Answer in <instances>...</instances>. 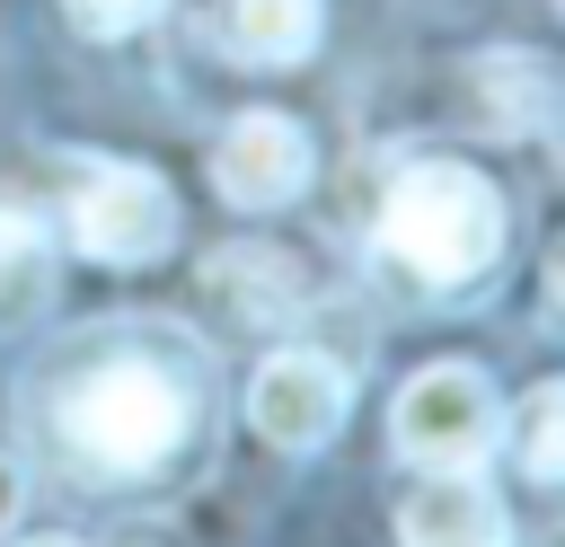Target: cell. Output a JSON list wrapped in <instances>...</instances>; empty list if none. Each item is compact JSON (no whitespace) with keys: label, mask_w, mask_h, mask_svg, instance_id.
Here are the masks:
<instances>
[{"label":"cell","mask_w":565,"mask_h":547,"mask_svg":"<svg viewBox=\"0 0 565 547\" xmlns=\"http://www.w3.org/2000/svg\"><path fill=\"white\" fill-rule=\"evenodd\" d=\"M62 450L79 476L115 485V476H159L185 441H194V388L150 362V353H106L88 362L71 388H62V415H53Z\"/></svg>","instance_id":"cell-1"},{"label":"cell","mask_w":565,"mask_h":547,"mask_svg":"<svg viewBox=\"0 0 565 547\" xmlns=\"http://www.w3.org/2000/svg\"><path fill=\"white\" fill-rule=\"evenodd\" d=\"M380 256L424 291H459L503 256V194L459 159H415L380 194Z\"/></svg>","instance_id":"cell-2"},{"label":"cell","mask_w":565,"mask_h":547,"mask_svg":"<svg viewBox=\"0 0 565 547\" xmlns=\"http://www.w3.org/2000/svg\"><path fill=\"white\" fill-rule=\"evenodd\" d=\"M388 441L415 468H477L494 450V388L477 362H424L397 406H388Z\"/></svg>","instance_id":"cell-3"},{"label":"cell","mask_w":565,"mask_h":547,"mask_svg":"<svg viewBox=\"0 0 565 547\" xmlns=\"http://www.w3.org/2000/svg\"><path fill=\"white\" fill-rule=\"evenodd\" d=\"M71 238H79V256H97V265H150V256L177 247V194H168L150 168L106 159V168H88L79 194H71Z\"/></svg>","instance_id":"cell-4"},{"label":"cell","mask_w":565,"mask_h":547,"mask_svg":"<svg viewBox=\"0 0 565 547\" xmlns=\"http://www.w3.org/2000/svg\"><path fill=\"white\" fill-rule=\"evenodd\" d=\"M344 362H327V353H309V344H282V353H265L256 362V379H247V423H256V441H274V450H327L335 441V423H344Z\"/></svg>","instance_id":"cell-5"},{"label":"cell","mask_w":565,"mask_h":547,"mask_svg":"<svg viewBox=\"0 0 565 547\" xmlns=\"http://www.w3.org/2000/svg\"><path fill=\"white\" fill-rule=\"evenodd\" d=\"M212 185H221V203H238V212L291 203V194L309 185V132H300L291 115H274V106H247V115L212 141Z\"/></svg>","instance_id":"cell-6"},{"label":"cell","mask_w":565,"mask_h":547,"mask_svg":"<svg viewBox=\"0 0 565 547\" xmlns=\"http://www.w3.org/2000/svg\"><path fill=\"white\" fill-rule=\"evenodd\" d=\"M397 538L406 547H512V521L477 485V468H424V485L397 494Z\"/></svg>","instance_id":"cell-7"},{"label":"cell","mask_w":565,"mask_h":547,"mask_svg":"<svg viewBox=\"0 0 565 547\" xmlns=\"http://www.w3.org/2000/svg\"><path fill=\"white\" fill-rule=\"evenodd\" d=\"M318 26H327L318 0H230V9H221V44H230L238 62H256V71L309 62V53H318Z\"/></svg>","instance_id":"cell-8"},{"label":"cell","mask_w":565,"mask_h":547,"mask_svg":"<svg viewBox=\"0 0 565 547\" xmlns=\"http://www.w3.org/2000/svg\"><path fill=\"white\" fill-rule=\"evenodd\" d=\"M203 282H212V300H221L238 326H274V318H291V309L309 300V282H300L274 247H221V256L203 265Z\"/></svg>","instance_id":"cell-9"},{"label":"cell","mask_w":565,"mask_h":547,"mask_svg":"<svg viewBox=\"0 0 565 547\" xmlns=\"http://www.w3.org/2000/svg\"><path fill=\"white\" fill-rule=\"evenodd\" d=\"M53 309V247L26 212H0V335L35 326Z\"/></svg>","instance_id":"cell-10"},{"label":"cell","mask_w":565,"mask_h":547,"mask_svg":"<svg viewBox=\"0 0 565 547\" xmlns=\"http://www.w3.org/2000/svg\"><path fill=\"white\" fill-rule=\"evenodd\" d=\"M477 97H486L477 124H494V132H539V124H547V71H539V53H486V62H477Z\"/></svg>","instance_id":"cell-11"},{"label":"cell","mask_w":565,"mask_h":547,"mask_svg":"<svg viewBox=\"0 0 565 547\" xmlns=\"http://www.w3.org/2000/svg\"><path fill=\"white\" fill-rule=\"evenodd\" d=\"M521 468H530L539 485L565 476V388H556V379H539V388L521 397Z\"/></svg>","instance_id":"cell-12"},{"label":"cell","mask_w":565,"mask_h":547,"mask_svg":"<svg viewBox=\"0 0 565 547\" xmlns=\"http://www.w3.org/2000/svg\"><path fill=\"white\" fill-rule=\"evenodd\" d=\"M159 9H168V0H62V18H71L79 35H97V44H115V35H141Z\"/></svg>","instance_id":"cell-13"},{"label":"cell","mask_w":565,"mask_h":547,"mask_svg":"<svg viewBox=\"0 0 565 547\" xmlns=\"http://www.w3.org/2000/svg\"><path fill=\"white\" fill-rule=\"evenodd\" d=\"M18 503H26V476H18V459H0V529L18 521Z\"/></svg>","instance_id":"cell-14"},{"label":"cell","mask_w":565,"mask_h":547,"mask_svg":"<svg viewBox=\"0 0 565 547\" xmlns=\"http://www.w3.org/2000/svg\"><path fill=\"white\" fill-rule=\"evenodd\" d=\"M18 547H79V538H18Z\"/></svg>","instance_id":"cell-15"}]
</instances>
